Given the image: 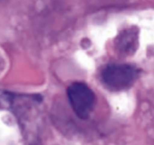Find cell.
Masks as SVG:
<instances>
[{"label": "cell", "instance_id": "obj_1", "mask_svg": "<svg viewBox=\"0 0 154 145\" xmlns=\"http://www.w3.org/2000/svg\"><path fill=\"white\" fill-rule=\"evenodd\" d=\"M68 98L75 114L81 120H87L93 111L96 97L93 90L84 83H73L67 90Z\"/></svg>", "mask_w": 154, "mask_h": 145}, {"label": "cell", "instance_id": "obj_2", "mask_svg": "<svg viewBox=\"0 0 154 145\" xmlns=\"http://www.w3.org/2000/svg\"><path fill=\"white\" fill-rule=\"evenodd\" d=\"M136 71L129 65H110L102 72L104 84L113 90H121L129 87L135 81Z\"/></svg>", "mask_w": 154, "mask_h": 145}]
</instances>
